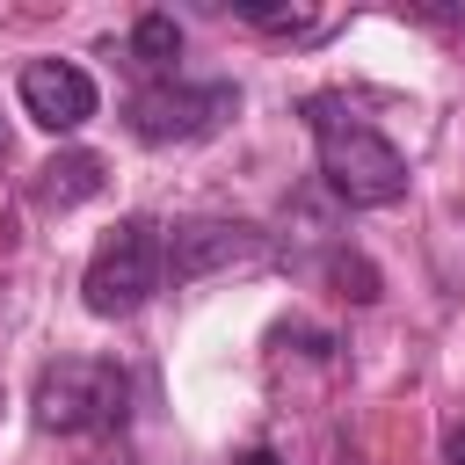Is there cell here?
Instances as JSON below:
<instances>
[{"instance_id": "1", "label": "cell", "mask_w": 465, "mask_h": 465, "mask_svg": "<svg viewBox=\"0 0 465 465\" xmlns=\"http://www.w3.org/2000/svg\"><path fill=\"white\" fill-rule=\"evenodd\" d=\"M305 131H312V153H320L327 189L349 211H385V203L407 196V153L349 94H312L305 102Z\"/></svg>"}, {"instance_id": "2", "label": "cell", "mask_w": 465, "mask_h": 465, "mask_svg": "<svg viewBox=\"0 0 465 465\" xmlns=\"http://www.w3.org/2000/svg\"><path fill=\"white\" fill-rule=\"evenodd\" d=\"M29 414H36V429H51V436L124 429V414H131V371L109 363V356H58V363L36 371Z\"/></svg>"}, {"instance_id": "3", "label": "cell", "mask_w": 465, "mask_h": 465, "mask_svg": "<svg viewBox=\"0 0 465 465\" xmlns=\"http://www.w3.org/2000/svg\"><path fill=\"white\" fill-rule=\"evenodd\" d=\"M160 283H167V232L153 218H116L87 254L80 298H87L94 320H131V312L153 305Z\"/></svg>"}, {"instance_id": "4", "label": "cell", "mask_w": 465, "mask_h": 465, "mask_svg": "<svg viewBox=\"0 0 465 465\" xmlns=\"http://www.w3.org/2000/svg\"><path fill=\"white\" fill-rule=\"evenodd\" d=\"M232 116H240V87H232V80H182V73L145 80V87L124 102V124H131V138H145V145H196V138L225 131Z\"/></svg>"}, {"instance_id": "5", "label": "cell", "mask_w": 465, "mask_h": 465, "mask_svg": "<svg viewBox=\"0 0 465 465\" xmlns=\"http://www.w3.org/2000/svg\"><path fill=\"white\" fill-rule=\"evenodd\" d=\"M15 94H22L29 124H44V131H80L94 116V102H102L94 73L73 65V58H29L22 80H15Z\"/></svg>"}, {"instance_id": "6", "label": "cell", "mask_w": 465, "mask_h": 465, "mask_svg": "<svg viewBox=\"0 0 465 465\" xmlns=\"http://www.w3.org/2000/svg\"><path fill=\"white\" fill-rule=\"evenodd\" d=\"M269 240L254 232V225H240V218H182V225H167V276L174 283H196V276H211V269H232V262H254Z\"/></svg>"}, {"instance_id": "7", "label": "cell", "mask_w": 465, "mask_h": 465, "mask_svg": "<svg viewBox=\"0 0 465 465\" xmlns=\"http://www.w3.org/2000/svg\"><path fill=\"white\" fill-rule=\"evenodd\" d=\"M94 189H102V160H94V153H58V160L36 167V203H51V211L87 203Z\"/></svg>"}, {"instance_id": "8", "label": "cell", "mask_w": 465, "mask_h": 465, "mask_svg": "<svg viewBox=\"0 0 465 465\" xmlns=\"http://www.w3.org/2000/svg\"><path fill=\"white\" fill-rule=\"evenodd\" d=\"M131 58H138L153 80H167L174 58H182V22H174V15H138V22H131Z\"/></svg>"}, {"instance_id": "9", "label": "cell", "mask_w": 465, "mask_h": 465, "mask_svg": "<svg viewBox=\"0 0 465 465\" xmlns=\"http://www.w3.org/2000/svg\"><path fill=\"white\" fill-rule=\"evenodd\" d=\"M232 15H240L247 29H269V36H312V29H320L312 7H262V0H240Z\"/></svg>"}, {"instance_id": "10", "label": "cell", "mask_w": 465, "mask_h": 465, "mask_svg": "<svg viewBox=\"0 0 465 465\" xmlns=\"http://www.w3.org/2000/svg\"><path fill=\"white\" fill-rule=\"evenodd\" d=\"M443 465H465V421H458V429L443 436Z\"/></svg>"}, {"instance_id": "11", "label": "cell", "mask_w": 465, "mask_h": 465, "mask_svg": "<svg viewBox=\"0 0 465 465\" xmlns=\"http://www.w3.org/2000/svg\"><path fill=\"white\" fill-rule=\"evenodd\" d=\"M240 465H283V458H276V450H247Z\"/></svg>"}, {"instance_id": "12", "label": "cell", "mask_w": 465, "mask_h": 465, "mask_svg": "<svg viewBox=\"0 0 465 465\" xmlns=\"http://www.w3.org/2000/svg\"><path fill=\"white\" fill-rule=\"evenodd\" d=\"M0 153H7V131H0Z\"/></svg>"}]
</instances>
